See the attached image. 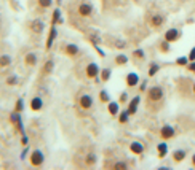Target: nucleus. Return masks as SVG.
<instances>
[{
  "mask_svg": "<svg viewBox=\"0 0 195 170\" xmlns=\"http://www.w3.org/2000/svg\"><path fill=\"white\" fill-rule=\"evenodd\" d=\"M29 161H31V165H34V167L43 165V162H45V154H43V151H42V149H34V151L31 153Z\"/></svg>",
  "mask_w": 195,
  "mask_h": 170,
  "instance_id": "nucleus-1",
  "label": "nucleus"
},
{
  "mask_svg": "<svg viewBox=\"0 0 195 170\" xmlns=\"http://www.w3.org/2000/svg\"><path fill=\"white\" fill-rule=\"evenodd\" d=\"M147 97H149L150 102H158L163 99V89L160 86H152L147 91Z\"/></svg>",
  "mask_w": 195,
  "mask_h": 170,
  "instance_id": "nucleus-2",
  "label": "nucleus"
},
{
  "mask_svg": "<svg viewBox=\"0 0 195 170\" xmlns=\"http://www.w3.org/2000/svg\"><path fill=\"white\" fill-rule=\"evenodd\" d=\"M85 73H87V76H88L90 80H96V78H98V75L101 73V68H99V65H98L96 62H91V64H88V65H87Z\"/></svg>",
  "mask_w": 195,
  "mask_h": 170,
  "instance_id": "nucleus-3",
  "label": "nucleus"
},
{
  "mask_svg": "<svg viewBox=\"0 0 195 170\" xmlns=\"http://www.w3.org/2000/svg\"><path fill=\"white\" fill-rule=\"evenodd\" d=\"M56 37H58V29H56V25H54V24H51V29H50V34H48V38H47V45H45V49H47V51L51 49V46H53V43H54V40H56Z\"/></svg>",
  "mask_w": 195,
  "mask_h": 170,
  "instance_id": "nucleus-4",
  "label": "nucleus"
},
{
  "mask_svg": "<svg viewBox=\"0 0 195 170\" xmlns=\"http://www.w3.org/2000/svg\"><path fill=\"white\" fill-rule=\"evenodd\" d=\"M78 15L83 16V18H88L93 15V5L91 3H87V2H83L78 5Z\"/></svg>",
  "mask_w": 195,
  "mask_h": 170,
  "instance_id": "nucleus-5",
  "label": "nucleus"
},
{
  "mask_svg": "<svg viewBox=\"0 0 195 170\" xmlns=\"http://www.w3.org/2000/svg\"><path fill=\"white\" fill-rule=\"evenodd\" d=\"M78 105H80V108H83V110H90V108L93 107V97H91L90 94H83V95L80 97V100H78Z\"/></svg>",
  "mask_w": 195,
  "mask_h": 170,
  "instance_id": "nucleus-6",
  "label": "nucleus"
},
{
  "mask_svg": "<svg viewBox=\"0 0 195 170\" xmlns=\"http://www.w3.org/2000/svg\"><path fill=\"white\" fill-rule=\"evenodd\" d=\"M174 135H176V131H174V127H171V126H163L160 129V137L163 140H170Z\"/></svg>",
  "mask_w": 195,
  "mask_h": 170,
  "instance_id": "nucleus-7",
  "label": "nucleus"
},
{
  "mask_svg": "<svg viewBox=\"0 0 195 170\" xmlns=\"http://www.w3.org/2000/svg\"><path fill=\"white\" fill-rule=\"evenodd\" d=\"M31 30L34 32V34H42L45 30V22L42 21V19H34L32 22H31Z\"/></svg>",
  "mask_w": 195,
  "mask_h": 170,
  "instance_id": "nucleus-8",
  "label": "nucleus"
},
{
  "mask_svg": "<svg viewBox=\"0 0 195 170\" xmlns=\"http://www.w3.org/2000/svg\"><path fill=\"white\" fill-rule=\"evenodd\" d=\"M37 62H38V56H37L35 53H27V54L24 56V64H26L27 67H35Z\"/></svg>",
  "mask_w": 195,
  "mask_h": 170,
  "instance_id": "nucleus-9",
  "label": "nucleus"
},
{
  "mask_svg": "<svg viewBox=\"0 0 195 170\" xmlns=\"http://www.w3.org/2000/svg\"><path fill=\"white\" fill-rule=\"evenodd\" d=\"M181 37V32L178 29H168L165 32V40L170 41V43H173V41H176L178 38Z\"/></svg>",
  "mask_w": 195,
  "mask_h": 170,
  "instance_id": "nucleus-10",
  "label": "nucleus"
},
{
  "mask_svg": "<svg viewBox=\"0 0 195 170\" xmlns=\"http://www.w3.org/2000/svg\"><path fill=\"white\" fill-rule=\"evenodd\" d=\"M125 81H127V86L128 88H134V86H138V84H139V76H138V73L130 72L127 75V78H125Z\"/></svg>",
  "mask_w": 195,
  "mask_h": 170,
  "instance_id": "nucleus-11",
  "label": "nucleus"
},
{
  "mask_svg": "<svg viewBox=\"0 0 195 170\" xmlns=\"http://www.w3.org/2000/svg\"><path fill=\"white\" fill-rule=\"evenodd\" d=\"M29 107H31L32 111H40L42 108H43V100H42V97H38V95H37V97H32Z\"/></svg>",
  "mask_w": 195,
  "mask_h": 170,
  "instance_id": "nucleus-12",
  "label": "nucleus"
},
{
  "mask_svg": "<svg viewBox=\"0 0 195 170\" xmlns=\"http://www.w3.org/2000/svg\"><path fill=\"white\" fill-rule=\"evenodd\" d=\"M78 46L77 45H74V43H69V45H66V48H64V53L69 56V57H75V56L78 54Z\"/></svg>",
  "mask_w": 195,
  "mask_h": 170,
  "instance_id": "nucleus-13",
  "label": "nucleus"
},
{
  "mask_svg": "<svg viewBox=\"0 0 195 170\" xmlns=\"http://www.w3.org/2000/svg\"><path fill=\"white\" fill-rule=\"evenodd\" d=\"M139 102H141V97H139V95H136L134 99H131V100H130V103H128V111H130V115H134V113L138 111Z\"/></svg>",
  "mask_w": 195,
  "mask_h": 170,
  "instance_id": "nucleus-14",
  "label": "nucleus"
},
{
  "mask_svg": "<svg viewBox=\"0 0 195 170\" xmlns=\"http://www.w3.org/2000/svg\"><path fill=\"white\" fill-rule=\"evenodd\" d=\"M130 151H131L133 154H142V153H144V145L141 143V141H131Z\"/></svg>",
  "mask_w": 195,
  "mask_h": 170,
  "instance_id": "nucleus-15",
  "label": "nucleus"
},
{
  "mask_svg": "<svg viewBox=\"0 0 195 170\" xmlns=\"http://www.w3.org/2000/svg\"><path fill=\"white\" fill-rule=\"evenodd\" d=\"M186 156H187L186 149H176V151H173V161L174 162H182L186 159Z\"/></svg>",
  "mask_w": 195,
  "mask_h": 170,
  "instance_id": "nucleus-16",
  "label": "nucleus"
},
{
  "mask_svg": "<svg viewBox=\"0 0 195 170\" xmlns=\"http://www.w3.org/2000/svg\"><path fill=\"white\" fill-rule=\"evenodd\" d=\"M62 18H61V10L59 8H54L53 10V15H51V24H62Z\"/></svg>",
  "mask_w": 195,
  "mask_h": 170,
  "instance_id": "nucleus-17",
  "label": "nucleus"
},
{
  "mask_svg": "<svg viewBox=\"0 0 195 170\" xmlns=\"http://www.w3.org/2000/svg\"><path fill=\"white\" fill-rule=\"evenodd\" d=\"M53 68H54V61L53 59H48L43 65V68H42V75H50L53 72Z\"/></svg>",
  "mask_w": 195,
  "mask_h": 170,
  "instance_id": "nucleus-18",
  "label": "nucleus"
},
{
  "mask_svg": "<svg viewBox=\"0 0 195 170\" xmlns=\"http://www.w3.org/2000/svg\"><path fill=\"white\" fill-rule=\"evenodd\" d=\"M107 110H109V113H110L112 116L118 115V113H120V105H118V102H109V103H107Z\"/></svg>",
  "mask_w": 195,
  "mask_h": 170,
  "instance_id": "nucleus-19",
  "label": "nucleus"
},
{
  "mask_svg": "<svg viewBox=\"0 0 195 170\" xmlns=\"http://www.w3.org/2000/svg\"><path fill=\"white\" fill-rule=\"evenodd\" d=\"M157 153H158V158H165L166 154H168V145L165 143V141H162V143L157 145Z\"/></svg>",
  "mask_w": 195,
  "mask_h": 170,
  "instance_id": "nucleus-20",
  "label": "nucleus"
},
{
  "mask_svg": "<svg viewBox=\"0 0 195 170\" xmlns=\"http://www.w3.org/2000/svg\"><path fill=\"white\" fill-rule=\"evenodd\" d=\"M163 22H165V18L162 15H154L150 19V24L154 27H160V25H163Z\"/></svg>",
  "mask_w": 195,
  "mask_h": 170,
  "instance_id": "nucleus-21",
  "label": "nucleus"
},
{
  "mask_svg": "<svg viewBox=\"0 0 195 170\" xmlns=\"http://www.w3.org/2000/svg\"><path fill=\"white\" fill-rule=\"evenodd\" d=\"M8 65H11V56L10 54H2L0 56V67L5 68Z\"/></svg>",
  "mask_w": 195,
  "mask_h": 170,
  "instance_id": "nucleus-22",
  "label": "nucleus"
},
{
  "mask_svg": "<svg viewBox=\"0 0 195 170\" xmlns=\"http://www.w3.org/2000/svg\"><path fill=\"white\" fill-rule=\"evenodd\" d=\"M130 111L128 110H123L122 113H118V122L120 124H127L128 122V119H130Z\"/></svg>",
  "mask_w": 195,
  "mask_h": 170,
  "instance_id": "nucleus-23",
  "label": "nucleus"
},
{
  "mask_svg": "<svg viewBox=\"0 0 195 170\" xmlns=\"http://www.w3.org/2000/svg\"><path fill=\"white\" fill-rule=\"evenodd\" d=\"M99 75H101V81H102V83H107V81L110 80V76H112V70H110V68H102Z\"/></svg>",
  "mask_w": 195,
  "mask_h": 170,
  "instance_id": "nucleus-24",
  "label": "nucleus"
},
{
  "mask_svg": "<svg viewBox=\"0 0 195 170\" xmlns=\"http://www.w3.org/2000/svg\"><path fill=\"white\" fill-rule=\"evenodd\" d=\"M125 64H128V56H125V54L115 56V65H125Z\"/></svg>",
  "mask_w": 195,
  "mask_h": 170,
  "instance_id": "nucleus-25",
  "label": "nucleus"
},
{
  "mask_svg": "<svg viewBox=\"0 0 195 170\" xmlns=\"http://www.w3.org/2000/svg\"><path fill=\"white\" fill-rule=\"evenodd\" d=\"M158 70H160V65H158L157 62H152V64H150V67H149V76L157 75V73H158Z\"/></svg>",
  "mask_w": 195,
  "mask_h": 170,
  "instance_id": "nucleus-26",
  "label": "nucleus"
},
{
  "mask_svg": "<svg viewBox=\"0 0 195 170\" xmlns=\"http://www.w3.org/2000/svg\"><path fill=\"white\" fill-rule=\"evenodd\" d=\"M18 81H19V78H18V75H10L8 78H7V86H16L18 84Z\"/></svg>",
  "mask_w": 195,
  "mask_h": 170,
  "instance_id": "nucleus-27",
  "label": "nucleus"
},
{
  "mask_svg": "<svg viewBox=\"0 0 195 170\" xmlns=\"http://www.w3.org/2000/svg\"><path fill=\"white\" fill-rule=\"evenodd\" d=\"M37 3H38L40 8L47 10V8H51V7H53V0H37Z\"/></svg>",
  "mask_w": 195,
  "mask_h": 170,
  "instance_id": "nucleus-28",
  "label": "nucleus"
},
{
  "mask_svg": "<svg viewBox=\"0 0 195 170\" xmlns=\"http://www.w3.org/2000/svg\"><path fill=\"white\" fill-rule=\"evenodd\" d=\"M21 119H22V118H21V113H19V111H16V110L10 115V121H11V124H16V122H18V121H21Z\"/></svg>",
  "mask_w": 195,
  "mask_h": 170,
  "instance_id": "nucleus-29",
  "label": "nucleus"
},
{
  "mask_svg": "<svg viewBox=\"0 0 195 170\" xmlns=\"http://www.w3.org/2000/svg\"><path fill=\"white\" fill-rule=\"evenodd\" d=\"M99 100H101V102H106V103L110 102V95H109L107 91H101V92H99Z\"/></svg>",
  "mask_w": 195,
  "mask_h": 170,
  "instance_id": "nucleus-30",
  "label": "nucleus"
},
{
  "mask_svg": "<svg viewBox=\"0 0 195 170\" xmlns=\"http://www.w3.org/2000/svg\"><path fill=\"white\" fill-rule=\"evenodd\" d=\"M96 159H98V158H96V154L90 153V154L87 156V164H88V165H94V164H96Z\"/></svg>",
  "mask_w": 195,
  "mask_h": 170,
  "instance_id": "nucleus-31",
  "label": "nucleus"
},
{
  "mask_svg": "<svg viewBox=\"0 0 195 170\" xmlns=\"http://www.w3.org/2000/svg\"><path fill=\"white\" fill-rule=\"evenodd\" d=\"M160 51L162 53H168L170 51V41H162V43H160Z\"/></svg>",
  "mask_w": 195,
  "mask_h": 170,
  "instance_id": "nucleus-32",
  "label": "nucleus"
},
{
  "mask_svg": "<svg viewBox=\"0 0 195 170\" xmlns=\"http://www.w3.org/2000/svg\"><path fill=\"white\" fill-rule=\"evenodd\" d=\"M114 168H117V170H125V168H128V164L123 162V161H120V162H115V164H114Z\"/></svg>",
  "mask_w": 195,
  "mask_h": 170,
  "instance_id": "nucleus-33",
  "label": "nucleus"
},
{
  "mask_svg": "<svg viewBox=\"0 0 195 170\" xmlns=\"http://www.w3.org/2000/svg\"><path fill=\"white\" fill-rule=\"evenodd\" d=\"M15 110L16 111H22L24 110V100H22V99H18V100H16V105H15Z\"/></svg>",
  "mask_w": 195,
  "mask_h": 170,
  "instance_id": "nucleus-34",
  "label": "nucleus"
},
{
  "mask_svg": "<svg viewBox=\"0 0 195 170\" xmlns=\"http://www.w3.org/2000/svg\"><path fill=\"white\" fill-rule=\"evenodd\" d=\"M133 56H134L136 59H141V61H142L146 54H144V51H142V49H134V51H133Z\"/></svg>",
  "mask_w": 195,
  "mask_h": 170,
  "instance_id": "nucleus-35",
  "label": "nucleus"
},
{
  "mask_svg": "<svg viewBox=\"0 0 195 170\" xmlns=\"http://www.w3.org/2000/svg\"><path fill=\"white\" fill-rule=\"evenodd\" d=\"M115 48H118V49L127 48V41H125V40H117L115 41Z\"/></svg>",
  "mask_w": 195,
  "mask_h": 170,
  "instance_id": "nucleus-36",
  "label": "nucleus"
},
{
  "mask_svg": "<svg viewBox=\"0 0 195 170\" xmlns=\"http://www.w3.org/2000/svg\"><path fill=\"white\" fill-rule=\"evenodd\" d=\"M21 145H22V146H27V145H29V137H27L26 134L21 135Z\"/></svg>",
  "mask_w": 195,
  "mask_h": 170,
  "instance_id": "nucleus-37",
  "label": "nucleus"
},
{
  "mask_svg": "<svg viewBox=\"0 0 195 170\" xmlns=\"http://www.w3.org/2000/svg\"><path fill=\"white\" fill-rule=\"evenodd\" d=\"M176 64H178V65H186V67H187L189 61H187V57H179V59L176 61Z\"/></svg>",
  "mask_w": 195,
  "mask_h": 170,
  "instance_id": "nucleus-38",
  "label": "nucleus"
},
{
  "mask_svg": "<svg viewBox=\"0 0 195 170\" xmlns=\"http://www.w3.org/2000/svg\"><path fill=\"white\" fill-rule=\"evenodd\" d=\"M127 100H128V94L127 92H122L120 94V103H125Z\"/></svg>",
  "mask_w": 195,
  "mask_h": 170,
  "instance_id": "nucleus-39",
  "label": "nucleus"
},
{
  "mask_svg": "<svg viewBox=\"0 0 195 170\" xmlns=\"http://www.w3.org/2000/svg\"><path fill=\"white\" fill-rule=\"evenodd\" d=\"M189 59H190V61H195V48H192V51H190V54H189Z\"/></svg>",
  "mask_w": 195,
  "mask_h": 170,
  "instance_id": "nucleus-40",
  "label": "nucleus"
},
{
  "mask_svg": "<svg viewBox=\"0 0 195 170\" xmlns=\"http://www.w3.org/2000/svg\"><path fill=\"white\" fill-rule=\"evenodd\" d=\"M187 70H190V72H195V62L187 64Z\"/></svg>",
  "mask_w": 195,
  "mask_h": 170,
  "instance_id": "nucleus-41",
  "label": "nucleus"
},
{
  "mask_svg": "<svg viewBox=\"0 0 195 170\" xmlns=\"http://www.w3.org/2000/svg\"><path fill=\"white\" fill-rule=\"evenodd\" d=\"M139 89H141V91H146V81L141 84V86H139Z\"/></svg>",
  "mask_w": 195,
  "mask_h": 170,
  "instance_id": "nucleus-42",
  "label": "nucleus"
},
{
  "mask_svg": "<svg viewBox=\"0 0 195 170\" xmlns=\"http://www.w3.org/2000/svg\"><path fill=\"white\" fill-rule=\"evenodd\" d=\"M192 162H193V165H195V154L192 156Z\"/></svg>",
  "mask_w": 195,
  "mask_h": 170,
  "instance_id": "nucleus-43",
  "label": "nucleus"
},
{
  "mask_svg": "<svg viewBox=\"0 0 195 170\" xmlns=\"http://www.w3.org/2000/svg\"><path fill=\"white\" fill-rule=\"evenodd\" d=\"M193 92H195V83H193Z\"/></svg>",
  "mask_w": 195,
  "mask_h": 170,
  "instance_id": "nucleus-44",
  "label": "nucleus"
}]
</instances>
